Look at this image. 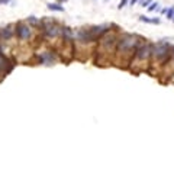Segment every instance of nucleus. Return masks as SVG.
I'll use <instances>...</instances> for the list:
<instances>
[{
  "label": "nucleus",
  "mask_w": 174,
  "mask_h": 174,
  "mask_svg": "<svg viewBox=\"0 0 174 174\" xmlns=\"http://www.w3.org/2000/svg\"><path fill=\"white\" fill-rule=\"evenodd\" d=\"M155 9H158V3H151V6L148 8V10H150V12H154Z\"/></svg>",
  "instance_id": "obj_12"
},
{
  "label": "nucleus",
  "mask_w": 174,
  "mask_h": 174,
  "mask_svg": "<svg viewBox=\"0 0 174 174\" xmlns=\"http://www.w3.org/2000/svg\"><path fill=\"white\" fill-rule=\"evenodd\" d=\"M167 18H168V19H173L174 18V8H170L167 10Z\"/></svg>",
  "instance_id": "obj_11"
},
{
  "label": "nucleus",
  "mask_w": 174,
  "mask_h": 174,
  "mask_svg": "<svg viewBox=\"0 0 174 174\" xmlns=\"http://www.w3.org/2000/svg\"><path fill=\"white\" fill-rule=\"evenodd\" d=\"M12 35H13V32H12V28L10 26L4 28V29H0V36H2L3 39H10Z\"/></svg>",
  "instance_id": "obj_7"
},
{
  "label": "nucleus",
  "mask_w": 174,
  "mask_h": 174,
  "mask_svg": "<svg viewBox=\"0 0 174 174\" xmlns=\"http://www.w3.org/2000/svg\"><path fill=\"white\" fill-rule=\"evenodd\" d=\"M60 2H65V0H60Z\"/></svg>",
  "instance_id": "obj_18"
},
{
  "label": "nucleus",
  "mask_w": 174,
  "mask_h": 174,
  "mask_svg": "<svg viewBox=\"0 0 174 174\" xmlns=\"http://www.w3.org/2000/svg\"><path fill=\"white\" fill-rule=\"evenodd\" d=\"M45 32L48 36H57V35L60 34V29H58L55 25H48V26L45 28Z\"/></svg>",
  "instance_id": "obj_6"
},
{
  "label": "nucleus",
  "mask_w": 174,
  "mask_h": 174,
  "mask_svg": "<svg viewBox=\"0 0 174 174\" xmlns=\"http://www.w3.org/2000/svg\"><path fill=\"white\" fill-rule=\"evenodd\" d=\"M173 20H174V18H173Z\"/></svg>",
  "instance_id": "obj_19"
},
{
  "label": "nucleus",
  "mask_w": 174,
  "mask_h": 174,
  "mask_svg": "<svg viewBox=\"0 0 174 174\" xmlns=\"http://www.w3.org/2000/svg\"><path fill=\"white\" fill-rule=\"evenodd\" d=\"M16 35H18L19 39H28L30 36V28L26 26V25L19 23V25L16 26Z\"/></svg>",
  "instance_id": "obj_5"
},
{
  "label": "nucleus",
  "mask_w": 174,
  "mask_h": 174,
  "mask_svg": "<svg viewBox=\"0 0 174 174\" xmlns=\"http://www.w3.org/2000/svg\"><path fill=\"white\" fill-rule=\"evenodd\" d=\"M10 0H0V4H4V3H9Z\"/></svg>",
  "instance_id": "obj_16"
},
{
  "label": "nucleus",
  "mask_w": 174,
  "mask_h": 174,
  "mask_svg": "<svg viewBox=\"0 0 174 174\" xmlns=\"http://www.w3.org/2000/svg\"><path fill=\"white\" fill-rule=\"evenodd\" d=\"M154 55L155 58L158 61H164L167 60V57H168V52H170V45L167 44V42H158L157 45L154 46Z\"/></svg>",
  "instance_id": "obj_3"
},
{
  "label": "nucleus",
  "mask_w": 174,
  "mask_h": 174,
  "mask_svg": "<svg viewBox=\"0 0 174 174\" xmlns=\"http://www.w3.org/2000/svg\"><path fill=\"white\" fill-rule=\"evenodd\" d=\"M136 45H138L136 36H133V35H125V36H122L121 41H119V49H117V51H122L123 54L132 52L133 49L136 51Z\"/></svg>",
  "instance_id": "obj_2"
},
{
  "label": "nucleus",
  "mask_w": 174,
  "mask_h": 174,
  "mask_svg": "<svg viewBox=\"0 0 174 174\" xmlns=\"http://www.w3.org/2000/svg\"><path fill=\"white\" fill-rule=\"evenodd\" d=\"M151 46L148 45V44H144V45H141L139 48H136L135 51V58L136 60H145V58L150 57V54H151Z\"/></svg>",
  "instance_id": "obj_4"
},
{
  "label": "nucleus",
  "mask_w": 174,
  "mask_h": 174,
  "mask_svg": "<svg viewBox=\"0 0 174 174\" xmlns=\"http://www.w3.org/2000/svg\"><path fill=\"white\" fill-rule=\"evenodd\" d=\"M136 2H138V0H131V4H132V6H133V4H135Z\"/></svg>",
  "instance_id": "obj_17"
},
{
  "label": "nucleus",
  "mask_w": 174,
  "mask_h": 174,
  "mask_svg": "<svg viewBox=\"0 0 174 174\" xmlns=\"http://www.w3.org/2000/svg\"><path fill=\"white\" fill-rule=\"evenodd\" d=\"M28 20H29V22H30V23H38V20L35 19L34 16H32V18H29V19H28Z\"/></svg>",
  "instance_id": "obj_15"
},
{
  "label": "nucleus",
  "mask_w": 174,
  "mask_h": 174,
  "mask_svg": "<svg viewBox=\"0 0 174 174\" xmlns=\"http://www.w3.org/2000/svg\"><path fill=\"white\" fill-rule=\"evenodd\" d=\"M8 60L4 58V55L0 52V73H4L6 71V67H8Z\"/></svg>",
  "instance_id": "obj_9"
},
{
  "label": "nucleus",
  "mask_w": 174,
  "mask_h": 174,
  "mask_svg": "<svg viewBox=\"0 0 174 174\" xmlns=\"http://www.w3.org/2000/svg\"><path fill=\"white\" fill-rule=\"evenodd\" d=\"M151 2H152V0H144V2H142V6L145 8V6H148V4L151 3Z\"/></svg>",
  "instance_id": "obj_14"
},
{
  "label": "nucleus",
  "mask_w": 174,
  "mask_h": 174,
  "mask_svg": "<svg viewBox=\"0 0 174 174\" xmlns=\"http://www.w3.org/2000/svg\"><path fill=\"white\" fill-rule=\"evenodd\" d=\"M139 20H141V22H145V23H152V25H158V23H160L158 18L151 19V18H148V16H139Z\"/></svg>",
  "instance_id": "obj_8"
},
{
  "label": "nucleus",
  "mask_w": 174,
  "mask_h": 174,
  "mask_svg": "<svg viewBox=\"0 0 174 174\" xmlns=\"http://www.w3.org/2000/svg\"><path fill=\"white\" fill-rule=\"evenodd\" d=\"M106 30H107L106 26H96V28H90V29L80 30L77 34V36H79V39L81 42H91V41H96Z\"/></svg>",
  "instance_id": "obj_1"
},
{
  "label": "nucleus",
  "mask_w": 174,
  "mask_h": 174,
  "mask_svg": "<svg viewBox=\"0 0 174 174\" xmlns=\"http://www.w3.org/2000/svg\"><path fill=\"white\" fill-rule=\"evenodd\" d=\"M48 9H49V10H55V12H63V10H64V8L60 6V4H57V3H49Z\"/></svg>",
  "instance_id": "obj_10"
},
{
  "label": "nucleus",
  "mask_w": 174,
  "mask_h": 174,
  "mask_svg": "<svg viewBox=\"0 0 174 174\" xmlns=\"http://www.w3.org/2000/svg\"><path fill=\"white\" fill-rule=\"evenodd\" d=\"M126 3H128V0H121V3H119V6H117V8H119V9L125 8V6H126Z\"/></svg>",
  "instance_id": "obj_13"
}]
</instances>
